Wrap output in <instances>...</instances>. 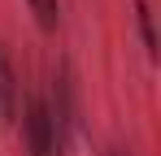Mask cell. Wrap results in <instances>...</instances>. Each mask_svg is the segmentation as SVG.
Returning <instances> with one entry per match:
<instances>
[{"instance_id": "obj_3", "label": "cell", "mask_w": 161, "mask_h": 156, "mask_svg": "<svg viewBox=\"0 0 161 156\" xmlns=\"http://www.w3.org/2000/svg\"><path fill=\"white\" fill-rule=\"evenodd\" d=\"M135 26H139L144 52H148V56H157V30H153V9H148V0H135Z\"/></svg>"}, {"instance_id": "obj_5", "label": "cell", "mask_w": 161, "mask_h": 156, "mask_svg": "<svg viewBox=\"0 0 161 156\" xmlns=\"http://www.w3.org/2000/svg\"><path fill=\"white\" fill-rule=\"evenodd\" d=\"M109 156H126V152H122V148H113V152H109Z\"/></svg>"}, {"instance_id": "obj_2", "label": "cell", "mask_w": 161, "mask_h": 156, "mask_svg": "<svg viewBox=\"0 0 161 156\" xmlns=\"http://www.w3.org/2000/svg\"><path fill=\"white\" fill-rule=\"evenodd\" d=\"M13 108H18V74H13V61L0 44V126L13 117Z\"/></svg>"}, {"instance_id": "obj_4", "label": "cell", "mask_w": 161, "mask_h": 156, "mask_svg": "<svg viewBox=\"0 0 161 156\" xmlns=\"http://www.w3.org/2000/svg\"><path fill=\"white\" fill-rule=\"evenodd\" d=\"M31 13H35V22L39 30H57L61 26V0H26Z\"/></svg>"}, {"instance_id": "obj_1", "label": "cell", "mask_w": 161, "mask_h": 156, "mask_svg": "<svg viewBox=\"0 0 161 156\" xmlns=\"http://www.w3.org/2000/svg\"><path fill=\"white\" fill-rule=\"evenodd\" d=\"M22 134H26V156H65V143L57 134V122L48 113L44 96L26 100V117H22Z\"/></svg>"}]
</instances>
